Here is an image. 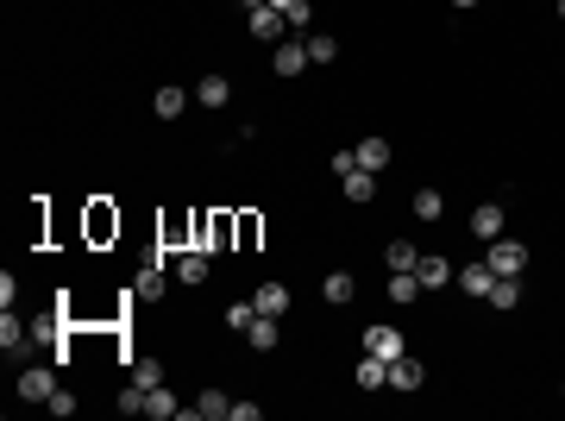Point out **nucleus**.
<instances>
[{
	"instance_id": "nucleus-1",
	"label": "nucleus",
	"mask_w": 565,
	"mask_h": 421,
	"mask_svg": "<svg viewBox=\"0 0 565 421\" xmlns=\"http://www.w3.org/2000/svg\"><path fill=\"white\" fill-rule=\"evenodd\" d=\"M484 265H490L496 277H522V271H528V246H522V239H490Z\"/></svg>"
},
{
	"instance_id": "nucleus-2",
	"label": "nucleus",
	"mask_w": 565,
	"mask_h": 421,
	"mask_svg": "<svg viewBox=\"0 0 565 421\" xmlns=\"http://www.w3.org/2000/svg\"><path fill=\"white\" fill-rule=\"evenodd\" d=\"M57 390H63V384H57L51 365H25V371H19V397H25V403H51Z\"/></svg>"
},
{
	"instance_id": "nucleus-3",
	"label": "nucleus",
	"mask_w": 565,
	"mask_h": 421,
	"mask_svg": "<svg viewBox=\"0 0 565 421\" xmlns=\"http://www.w3.org/2000/svg\"><path fill=\"white\" fill-rule=\"evenodd\" d=\"M245 25H252V38H264V44H282V32H289V19H282L277 6H245Z\"/></svg>"
},
{
	"instance_id": "nucleus-4",
	"label": "nucleus",
	"mask_w": 565,
	"mask_h": 421,
	"mask_svg": "<svg viewBox=\"0 0 565 421\" xmlns=\"http://www.w3.org/2000/svg\"><path fill=\"white\" fill-rule=\"evenodd\" d=\"M208 271H214V265H208V246H189V252L176 258V283H182V289H201Z\"/></svg>"
},
{
	"instance_id": "nucleus-5",
	"label": "nucleus",
	"mask_w": 565,
	"mask_h": 421,
	"mask_svg": "<svg viewBox=\"0 0 565 421\" xmlns=\"http://www.w3.org/2000/svg\"><path fill=\"white\" fill-rule=\"evenodd\" d=\"M452 283H458L465 295H490V283H496V271H490L484 258H471V265H458V271H452Z\"/></svg>"
},
{
	"instance_id": "nucleus-6",
	"label": "nucleus",
	"mask_w": 565,
	"mask_h": 421,
	"mask_svg": "<svg viewBox=\"0 0 565 421\" xmlns=\"http://www.w3.org/2000/svg\"><path fill=\"white\" fill-rule=\"evenodd\" d=\"M427 384V365L421 359H409V352H403V359H390V390H421Z\"/></svg>"
},
{
	"instance_id": "nucleus-7",
	"label": "nucleus",
	"mask_w": 565,
	"mask_h": 421,
	"mask_svg": "<svg viewBox=\"0 0 565 421\" xmlns=\"http://www.w3.org/2000/svg\"><path fill=\"white\" fill-rule=\"evenodd\" d=\"M271 70H277L282 82H289V76H301V70H308V44L282 38V44H277V57H271Z\"/></svg>"
},
{
	"instance_id": "nucleus-8",
	"label": "nucleus",
	"mask_w": 565,
	"mask_h": 421,
	"mask_svg": "<svg viewBox=\"0 0 565 421\" xmlns=\"http://www.w3.org/2000/svg\"><path fill=\"white\" fill-rule=\"evenodd\" d=\"M365 352H377V359L390 365V359H403L409 346H403V333H396V327H371V333H365Z\"/></svg>"
},
{
	"instance_id": "nucleus-9",
	"label": "nucleus",
	"mask_w": 565,
	"mask_h": 421,
	"mask_svg": "<svg viewBox=\"0 0 565 421\" xmlns=\"http://www.w3.org/2000/svg\"><path fill=\"white\" fill-rule=\"evenodd\" d=\"M189 101H195L189 89H176V82H163V89H157V101H151V114H157V120H176V114H182Z\"/></svg>"
},
{
	"instance_id": "nucleus-10",
	"label": "nucleus",
	"mask_w": 565,
	"mask_h": 421,
	"mask_svg": "<svg viewBox=\"0 0 565 421\" xmlns=\"http://www.w3.org/2000/svg\"><path fill=\"white\" fill-rule=\"evenodd\" d=\"M471 233L490 246V239H503V201H484L477 214H471Z\"/></svg>"
},
{
	"instance_id": "nucleus-11",
	"label": "nucleus",
	"mask_w": 565,
	"mask_h": 421,
	"mask_svg": "<svg viewBox=\"0 0 565 421\" xmlns=\"http://www.w3.org/2000/svg\"><path fill=\"white\" fill-rule=\"evenodd\" d=\"M415 277H421V289H446V283H452V265H446L440 252H421V265H415Z\"/></svg>"
},
{
	"instance_id": "nucleus-12",
	"label": "nucleus",
	"mask_w": 565,
	"mask_h": 421,
	"mask_svg": "<svg viewBox=\"0 0 565 421\" xmlns=\"http://www.w3.org/2000/svg\"><path fill=\"white\" fill-rule=\"evenodd\" d=\"M195 101H201V108H227V101H233V82H227V76H201V82H195Z\"/></svg>"
},
{
	"instance_id": "nucleus-13",
	"label": "nucleus",
	"mask_w": 565,
	"mask_h": 421,
	"mask_svg": "<svg viewBox=\"0 0 565 421\" xmlns=\"http://www.w3.org/2000/svg\"><path fill=\"white\" fill-rule=\"evenodd\" d=\"M339 189H346V201H371L377 195V170H346Z\"/></svg>"
},
{
	"instance_id": "nucleus-14",
	"label": "nucleus",
	"mask_w": 565,
	"mask_h": 421,
	"mask_svg": "<svg viewBox=\"0 0 565 421\" xmlns=\"http://www.w3.org/2000/svg\"><path fill=\"white\" fill-rule=\"evenodd\" d=\"M239 239V220L233 214H208V252H227Z\"/></svg>"
},
{
	"instance_id": "nucleus-15",
	"label": "nucleus",
	"mask_w": 565,
	"mask_h": 421,
	"mask_svg": "<svg viewBox=\"0 0 565 421\" xmlns=\"http://www.w3.org/2000/svg\"><path fill=\"white\" fill-rule=\"evenodd\" d=\"M352 378H358V390H384V384H390V365H384V359H377V352H365V359H358V371H352Z\"/></svg>"
},
{
	"instance_id": "nucleus-16",
	"label": "nucleus",
	"mask_w": 565,
	"mask_h": 421,
	"mask_svg": "<svg viewBox=\"0 0 565 421\" xmlns=\"http://www.w3.org/2000/svg\"><path fill=\"white\" fill-rule=\"evenodd\" d=\"M189 416H201V421H220V416H233V397H220V390H201V397L189 403Z\"/></svg>"
},
{
	"instance_id": "nucleus-17",
	"label": "nucleus",
	"mask_w": 565,
	"mask_h": 421,
	"mask_svg": "<svg viewBox=\"0 0 565 421\" xmlns=\"http://www.w3.org/2000/svg\"><path fill=\"white\" fill-rule=\"evenodd\" d=\"M352 151H358V170H390V157H396L390 139H365V145H352Z\"/></svg>"
},
{
	"instance_id": "nucleus-18",
	"label": "nucleus",
	"mask_w": 565,
	"mask_h": 421,
	"mask_svg": "<svg viewBox=\"0 0 565 421\" xmlns=\"http://www.w3.org/2000/svg\"><path fill=\"white\" fill-rule=\"evenodd\" d=\"M320 295H327V302H333V308H346V302H352V295H358V277H352V271H333V277L320 283Z\"/></svg>"
},
{
	"instance_id": "nucleus-19",
	"label": "nucleus",
	"mask_w": 565,
	"mask_h": 421,
	"mask_svg": "<svg viewBox=\"0 0 565 421\" xmlns=\"http://www.w3.org/2000/svg\"><path fill=\"white\" fill-rule=\"evenodd\" d=\"M144 416H157V421L182 416V403H176V397H170V384H157V390H144Z\"/></svg>"
},
{
	"instance_id": "nucleus-20",
	"label": "nucleus",
	"mask_w": 565,
	"mask_h": 421,
	"mask_svg": "<svg viewBox=\"0 0 565 421\" xmlns=\"http://www.w3.org/2000/svg\"><path fill=\"white\" fill-rule=\"evenodd\" d=\"M484 302H490V308H503V314H509V308H515V302H522V277H496V283H490V295H484Z\"/></svg>"
},
{
	"instance_id": "nucleus-21",
	"label": "nucleus",
	"mask_w": 565,
	"mask_h": 421,
	"mask_svg": "<svg viewBox=\"0 0 565 421\" xmlns=\"http://www.w3.org/2000/svg\"><path fill=\"white\" fill-rule=\"evenodd\" d=\"M415 295H421V277H415V271H390V302H396V308H409Z\"/></svg>"
},
{
	"instance_id": "nucleus-22",
	"label": "nucleus",
	"mask_w": 565,
	"mask_h": 421,
	"mask_svg": "<svg viewBox=\"0 0 565 421\" xmlns=\"http://www.w3.org/2000/svg\"><path fill=\"white\" fill-rule=\"evenodd\" d=\"M245 340H252V352H271V346H277V314H258V321L245 327Z\"/></svg>"
},
{
	"instance_id": "nucleus-23",
	"label": "nucleus",
	"mask_w": 565,
	"mask_h": 421,
	"mask_svg": "<svg viewBox=\"0 0 565 421\" xmlns=\"http://www.w3.org/2000/svg\"><path fill=\"white\" fill-rule=\"evenodd\" d=\"M252 302H258V314H277V321H282V308H289V289H282V283H264Z\"/></svg>"
},
{
	"instance_id": "nucleus-24",
	"label": "nucleus",
	"mask_w": 565,
	"mask_h": 421,
	"mask_svg": "<svg viewBox=\"0 0 565 421\" xmlns=\"http://www.w3.org/2000/svg\"><path fill=\"white\" fill-rule=\"evenodd\" d=\"M25 340H32V346H44V352H57V314H38V321L25 327Z\"/></svg>"
},
{
	"instance_id": "nucleus-25",
	"label": "nucleus",
	"mask_w": 565,
	"mask_h": 421,
	"mask_svg": "<svg viewBox=\"0 0 565 421\" xmlns=\"http://www.w3.org/2000/svg\"><path fill=\"white\" fill-rule=\"evenodd\" d=\"M446 214V195L440 189H415V220H440Z\"/></svg>"
},
{
	"instance_id": "nucleus-26",
	"label": "nucleus",
	"mask_w": 565,
	"mask_h": 421,
	"mask_svg": "<svg viewBox=\"0 0 565 421\" xmlns=\"http://www.w3.org/2000/svg\"><path fill=\"white\" fill-rule=\"evenodd\" d=\"M333 57H339V38L333 32H314L308 38V63H333Z\"/></svg>"
},
{
	"instance_id": "nucleus-27",
	"label": "nucleus",
	"mask_w": 565,
	"mask_h": 421,
	"mask_svg": "<svg viewBox=\"0 0 565 421\" xmlns=\"http://www.w3.org/2000/svg\"><path fill=\"white\" fill-rule=\"evenodd\" d=\"M384 258H390V271H415V265H421V252H415L409 239H396V246H384Z\"/></svg>"
},
{
	"instance_id": "nucleus-28",
	"label": "nucleus",
	"mask_w": 565,
	"mask_h": 421,
	"mask_svg": "<svg viewBox=\"0 0 565 421\" xmlns=\"http://www.w3.org/2000/svg\"><path fill=\"white\" fill-rule=\"evenodd\" d=\"M133 384H139V390H157V384H163V365H157V359H139V365H133Z\"/></svg>"
},
{
	"instance_id": "nucleus-29",
	"label": "nucleus",
	"mask_w": 565,
	"mask_h": 421,
	"mask_svg": "<svg viewBox=\"0 0 565 421\" xmlns=\"http://www.w3.org/2000/svg\"><path fill=\"white\" fill-rule=\"evenodd\" d=\"M252 321H258V302H233V308H227V327H233V333H245Z\"/></svg>"
},
{
	"instance_id": "nucleus-30",
	"label": "nucleus",
	"mask_w": 565,
	"mask_h": 421,
	"mask_svg": "<svg viewBox=\"0 0 565 421\" xmlns=\"http://www.w3.org/2000/svg\"><path fill=\"white\" fill-rule=\"evenodd\" d=\"M0 346L13 352V346H25V321H13V308L0 314Z\"/></svg>"
},
{
	"instance_id": "nucleus-31",
	"label": "nucleus",
	"mask_w": 565,
	"mask_h": 421,
	"mask_svg": "<svg viewBox=\"0 0 565 421\" xmlns=\"http://www.w3.org/2000/svg\"><path fill=\"white\" fill-rule=\"evenodd\" d=\"M133 295H144V302H151V295H163V271H157V265H151V271H139Z\"/></svg>"
},
{
	"instance_id": "nucleus-32",
	"label": "nucleus",
	"mask_w": 565,
	"mask_h": 421,
	"mask_svg": "<svg viewBox=\"0 0 565 421\" xmlns=\"http://www.w3.org/2000/svg\"><path fill=\"white\" fill-rule=\"evenodd\" d=\"M114 409H120V416H144V390H139V384H126V390H120V403H114Z\"/></svg>"
},
{
	"instance_id": "nucleus-33",
	"label": "nucleus",
	"mask_w": 565,
	"mask_h": 421,
	"mask_svg": "<svg viewBox=\"0 0 565 421\" xmlns=\"http://www.w3.org/2000/svg\"><path fill=\"white\" fill-rule=\"evenodd\" d=\"M114 227H120V220H114V214H107V208H95V214H88V233H95V239H107V233H114Z\"/></svg>"
},
{
	"instance_id": "nucleus-34",
	"label": "nucleus",
	"mask_w": 565,
	"mask_h": 421,
	"mask_svg": "<svg viewBox=\"0 0 565 421\" xmlns=\"http://www.w3.org/2000/svg\"><path fill=\"white\" fill-rule=\"evenodd\" d=\"M44 409H51V416H76V397H69V390H57V397H51Z\"/></svg>"
},
{
	"instance_id": "nucleus-35",
	"label": "nucleus",
	"mask_w": 565,
	"mask_h": 421,
	"mask_svg": "<svg viewBox=\"0 0 565 421\" xmlns=\"http://www.w3.org/2000/svg\"><path fill=\"white\" fill-rule=\"evenodd\" d=\"M264 6H277V13H289V6H301V0H264Z\"/></svg>"
},
{
	"instance_id": "nucleus-36",
	"label": "nucleus",
	"mask_w": 565,
	"mask_h": 421,
	"mask_svg": "<svg viewBox=\"0 0 565 421\" xmlns=\"http://www.w3.org/2000/svg\"><path fill=\"white\" fill-rule=\"evenodd\" d=\"M452 6H458V13H465V6H477V0H452Z\"/></svg>"
},
{
	"instance_id": "nucleus-37",
	"label": "nucleus",
	"mask_w": 565,
	"mask_h": 421,
	"mask_svg": "<svg viewBox=\"0 0 565 421\" xmlns=\"http://www.w3.org/2000/svg\"><path fill=\"white\" fill-rule=\"evenodd\" d=\"M560 19H565V0H560Z\"/></svg>"
}]
</instances>
